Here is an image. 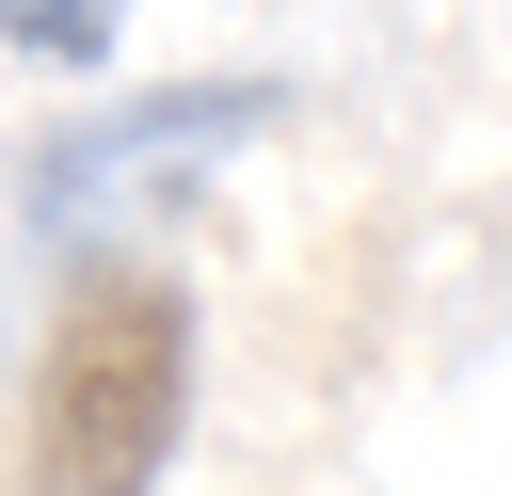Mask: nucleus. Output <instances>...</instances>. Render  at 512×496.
Masks as SVG:
<instances>
[{
	"label": "nucleus",
	"mask_w": 512,
	"mask_h": 496,
	"mask_svg": "<svg viewBox=\"0 0 512 496\" xmlns=\"http://www.w3.org/2000/svg\"><path fill=\"white\" fill-rule=\"evenodd\" d=\"M192 432V288L112 256L32 352V496H160Z\"/></svg>",
	"instance_id": "obj_1"
},
{
	"label": "nucleus",
	"mask_w": 512,
	"mask_h": 496,
	"mask_svg": "<svg viewBox=\"0 0 512 496\" xmlns=\"http://www.w3.org/2000/svg\"><path fill=\"white\" fill-rule=\"evenodd\" d=\"M0 32H16V48H48V64H96V48L128 32V0H0Z\"/></svg>",
	"instance_id": "obj_3"
},
{
	"label": "nucleus",
	"mask_w": 512,
	"mask_h": 496,
	"mask_svg": "<svg viewBox=\"0 0 512 496\" xmlns=\"http://www.w3.org/2000/svg\"><path fill=\"white\" fill-rule=\"evenodd\" d=\"M240 128H272V96H256V80H192V96H144V112L80 128V144H48V224H80L96 192H128V176H160V160H192V144H240Z\"/></svg>",
	"instance_id": "obj_2"
}]
</instances>
